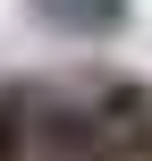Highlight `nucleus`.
I'll list each match as a JSON object with an SVG mask.
<instances>
[{
	"label": "nucleus",
	"instance_id": "nucleus-1",
	"mask_svg": "<svg viewBox=\"0 0 152 161\" xmlns=\"http://www.w3.org/2000/svg\"><path fill=\"white\" fill-rule=\"evenodd\" d=\"M85 110H93L102 144H118L127 161H152V93H144V85H102Z\"/></svg>",
	"mask_w": 152,
	"mask_h": 161
},
{
	"label": "nucleus",
	"instance_id": "nucleus-2",
	"mask_svg": "<svg viewBox=\"0 0 152 161\" xmlns=\"http://www.w3.org/2000/svg\"><path fill=\"white\" fill-rule=\"evenodd\" d=\"M42 17H68V25H85V34H102V25H118V8L127 0H34Z\"/></svg>",
	"mask_w": 152,
	"mask_h": 161
}]
</instances>
